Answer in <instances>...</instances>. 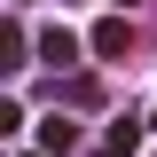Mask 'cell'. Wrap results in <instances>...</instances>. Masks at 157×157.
<instances>
[{
	"label": "cell",
	"instance_id": "1",
	"mask_svg": "<svg viewBox=\"0 0 157 157\" xmlns=\"http://www.w3.org/2000/svg\"><path fill=\"white\" fill-rule=\"evenodd\" d=\"M86 47H94L102 63H110V55H126V16H102L94 32H86Z\"/></svg>",
	"mask_w": 157,
	"mask_h": 157
},
{
	"label": "cell",
	"instance_id": "2",
	"mask_svg": "<svg viewBox=\"0 0 157 157\" xmlns=\"http://www.w3.org/2000/svg\"><path fill=\"white\" fill-rule=\"evenodd\" d=\"M39 149H47V157H71L78 149V126H71V118H47V126H39Z\"/></svg>",
	"mask_w": 157,
	"mask_h": 157
},
{
	"label": "cell",
	"instance_id": "3",
	"mask_svg": "<svg viewBox=\"0 0 157 157\" xmlns=\"http://www.w3.org/2000/svg\"><path fill=\"white\" fill-rule=\"evenodd\" d=\"M39 55H47V63H78V39L55 24V32H39Z\"/></svg>",
	"mask_w": 157,
	"mask_h": 157
},
{
	"label": "cell",
	"instance_id": "4",
	"mask_svg": "<svg viewBox=\"0 0 157 157\" xmlns=\"http://www.w3.org/2000/svg\"><path fill=\"white\" fill-rule=\"evenodd\" d=\"M102 157H118V149H102Z\"/></svg>",
	"mask_w": 157,
	"mask_h": 157
}]
</instances>
